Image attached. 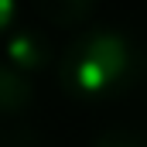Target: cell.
<instances>
[{"mask_svg": "<svg viewBox=\"0 0 147 147\" xmlns=\"http://www.w3.org/2000/svg\"><path fill=\"white\" fill-rule=\"evenodd\" d=\"M140 55L123 31H82L58 58V82L79 103H106L134 86Z\"/></svg>", "mask_w": 147, "mask_h": 147, "instance_id": "obj_1", "label": "cell"}, {"mask_svg": "<svg viewBox=\"0 0 147 147\" xmlns=\"http://www.w3.org/2000/svg\"><path fill=\"white\" fill-rule=\"evenodd\" d=\"M34 7L48 24H55V28H75V24H82L92 14L96 0H34Z\"/></svg>", "mask_w": 147, "mask_h": 147, "instance_id": "obj_4", "label": "cell"}, {"mask_svg": "<svg viewBox=\"0 0 147 147\" xmlns=\"http://www.w3.org/2000/svg\"><path fill=\"white\" fill-rule=\"evenodd\" d=\"M31 103H34L31 75H24L7 58H0V116H24Z\"/></svg>", "mask_w": 147, "mask_h": 147, "instance_id": "obj_3", "label": "cell"}, {"mask_svg": "<svg viewBox=\"0 0 147 147\" xmlns=\"http://www.w3.org/2000/svg\"><path fill=\"white\" fill-rule=\"evenodd\" d=\"M3 58L14 69H21L24 75H34V72L51 65L55 51H51V41L41 34L38 28H14L10 34L3 38Z\"/></svg>", "mask_w": 147, "mask_h": 147, "instance_id": "obj_2", "label": "cell"}, {"mask_svg": "<svg viewBox=\"0 0 147 147\" xmlns=\"http://www.w3.org/2000/svg\"><path fill=\"white\" fill-rule=\"evenodd\" d=\"M17 24V0H0V38H7Z\"/></svg>", "mask_w": 147, "mask_h": 147, "instance_id": "obj_7", "label": "cell"}, {"mask_svg": "<svg viewBox=\"0 0 147 147\" xmlns=\"http://www.w3.org/2000/svg\"><path fill=\"white\" fill-rule=\"evenodd\" d=\"M0 147H48L38 134L31 130H3L0 134Z\"/></svg>", "mask_w": 147, "mask_h": 147, "instance_id": "obj_6", "label": "cell"}, {"mask_svg": "<svg viewBox=\"0 0 147 147\" xmlns=\"http://www.w3.org/2000/svg\"><path fill=\"white\" fill-rule=\"evenodd\" d=\"M92 147H147L137 134H127V130H106L103 137H96Z\"/></svg>", "mask_w": 147, "mask_h": 147, "instance_id": "obj_5", "label": "cell"}]
</instances>
